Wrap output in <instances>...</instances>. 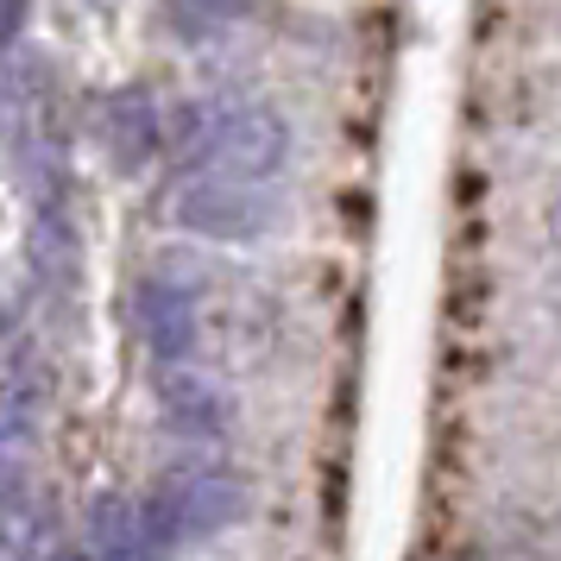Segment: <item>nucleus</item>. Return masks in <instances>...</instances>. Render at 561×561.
I'll use <instances>...</instances> for the list:
<instances>
[{"instance_id": "6e6552de", "label": "nucleus", "mask_w": 561, "mask_h": 561, "mask_svg": "<svg viewBox=\"0 0 561 561\" xmlns=\"http://www.w3.org/2000/svg\"><path fill=\"white\" fill-rule=\"evenodd\" d=\"M0 561H51V517L32 499L0 511Z\"/></svg>"}, {"instance_id": "f257e3e1", "label": "nucleus", "mask_w": 561, "mask_h": 561, "mask_svg": "<svg viewBox=\"0 0 561 561\" xmlns=\"http://www.w3.org/2000/svg\"><path fill=\"white\" fill-rule=\"evenodd\" d=\"M178 158L183 178H221V183H259L278 190L290 164V127L272 102L259 95H203L178 114Z\"/></svg>"}, {"instance_id": "9d476101", "label": "nucleus", "mask_w": 561, "mask_h": 561, "mask_svg": "<svg viewBox=\"0 0 561 561\" xmlns=\"http://www.w3.org/2000/svg\"><path fill=\"white\" fill-rule=\"evenodd\" d=\"M13 26H20V13H0V38H7Z\"/></svg>"}, {"instance_id": "39448f33", "label": "nucleus", "mask_w": 561, "mask_h": 561, "mask_svg": "<svg viewBox=\"0 0 561 561\" xmlns=\"http://www.w3.org/2000/svg\"><path fill=\"white\" fill-rule=\"evenodd\" d=\"M139 322H146V347L158 354V373L190 366V354H196V290L190 284L158 272L139 297Z\"/></svg>"}, {"instance_id": "20e7f679", "label": "nucleus", "mask_w": 561, "mask_h": 561, "mask_svg": "<svg viewBox=\"0 0 561 561\" xmlns=\"http://www.w3.org/2000/svg\"><path fill=\"white\" fill-rule=\"evenodd\" d=\"M158 416L178 442L215 448L233 430V398L221 391V379H208L203 366H164L158 373Z\"/></svg>"}, {"instance_id": "7ed1b4c3", "label": "nucleus", "mask_w": 561, "mask_h": 561, "mask_svg": "<svg viewBox=\"0 0 561 561\" xmlns=\"http://www.w3.org/2000/svg\"><path fill=\"white\" fill-rule=\"evenodd\" d=\"M190 233L203 240H259V233L278 228V190H259V183H221V178H178V203H171Z\"/></svg>"}, {"instance_id": "0eeeda50", "label": "nucleus", "mask_w": 561, "mask_h": 561, "mask_svg": "<svg viewBox=\"0 0 561 561\" xmlns=\"http://www.w3.org/2000/svg\"><path fill=\"white\" fill-rule=\"evenodd\" d=\"M102 127H107V146L121 152V164H146L158 152V107L146 95H114L102 107Z\"/></svg>"}, {"instance_id": "9b49d317", "label": "nucleus", "mask_w": 561, "mask_h": 561, "mask_svg": "<svg viewBox=\"0 0 561 561\" xmlns=\"http://www.w3.org/2000/svg\"><path fill=\"white\" fill-rule=\"evenodd\" d=\"M549 228H556V240H561V203H556V215H549Z\"/></svg>"}, {"instance_id": "1a4fd4ad", "label": "nucleus", "mask_w": 561, "mask_h": 561, "mask_svg": "<svg viewBox=\"0 0 561 561\" xmlns=\"http://www.w3.org/2000/svg\"><path fill=\"white\" fill-rule=\"evenodd\" d=\"M26 499V460H7L0 455V511Z\"/></svg>"}, {"instance_id": "f03ea898", "label": "nucleus", "mask_w": 561, "mask_h": 561, "mask_svg": "<svg viewBox=\"0 0 561 561\" xmlns=\"http://www.w3.org/2000/svg\"><path fill=\"white\" fill-rule=\"evenodd\" d=\"M240 511H247V485L233 480L215 455H190V460H178V467L158 480V492L146 499V536H152V549L164 556L171 542L228 530Z\"/></svg>"}, {"instance_id": "423d86ee", "label": "nucleus", "mask_w": 561, "mask_h": 561, "mask_svg": "<svg viewBox=\"0 0 561 561\" xmlns=\"http://www.w3.org/2000/svg\"><path fill=\"white\" fill-rule=\"evenodd\" d=\"M38 416H45V366H38L32 347H13L0 359V455L26 460Z\"/></svg>"}]
</instances>
